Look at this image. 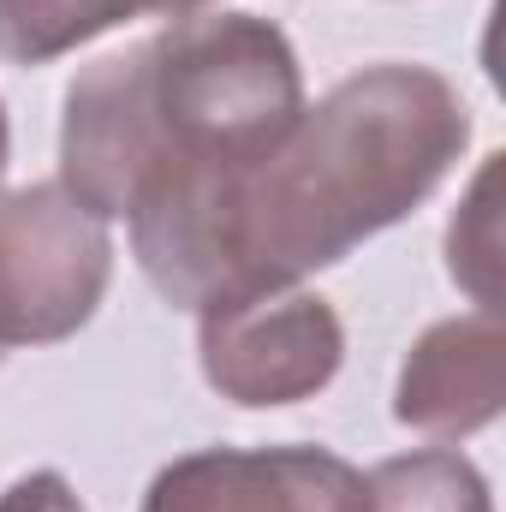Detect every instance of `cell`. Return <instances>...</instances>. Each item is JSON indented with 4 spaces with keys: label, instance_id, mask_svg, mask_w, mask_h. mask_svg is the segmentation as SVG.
Wrapping results in <instances>:
<instances>
[{
    "label": "cell",
    "instance_id": "obj_8",
    "mask_svg": "<svg viewBox=\"0 0 506 512\" xmlns=\"http://www.w3.org/2000/svg\"><path fill=\"white\" fill-rule=\"evenodd\" d=\"M358 512H495L483 471L453 447H417L381 459L358 483Z\"/></svg>",
    "mask_w": 506,
    "mask_h": 512
},
{
    "label": "cell",
    "instance_id": "obj_10",
    "mask_svg": "<svg viewBox=\"0 0 506 512\" xmlns=\"http://www.w3.org/2000/svg\"><path fill=\"white\" fill-rule=\"evenodd\" d=\"M0 512H84V507H78V495L60 471H30L0 495Z\"/></svg>",
    "mask_w": 506,
    "mask_h": 512
},
{
    "label": "cell",
    "instance_id": "obj_9",
    "mask_svg": "<svg viewBox=\"0 0 506 512\" xmlns=\"http://www.w3.org/2000/svg\"><path fill=\"white\" fill-rule=\"evenodd\" d=\"M495 197H501V155L483 161L465 209L447 227V268L477 298V310H501V209H495Z\"/></svg>",
    "mask_w": 506,
    "mask_h": 512
},
{
    "label": "cell",
    "instance_id": "obj_4",
    "mask_svg": "<svg viewBox=\"0 0 506 512\" xmlns=\"http://www.w3.org/2000/svg\"><path fill=\"white\" fill-rule=\"evenodd\" d=\"M203 376L233 405H292L334 382L346 328L328 298L298 286H262L197 310Z\"/></svg>",
    "mask_w": 506,
    "mask_h": 512
},
{
    "label": "cell",
    "instance_id": "obj_3",
    "mask_svg": "<svg viewBox=\"0 0 506 512\" xmlns=\"http://www.w3.org/2000/svg\"><path fill=\"white\" fill-rule=\"evenodd\" d=\"M114 274V239L60 179L0 197V346H54L78 334Z\"/></svg>",
    "mask_w": 506,
    "mask_h": 512
},
{
    "label": "cell",
    "instance_id": "obj_7",
    "mask_svg": "<svg viewBox=\"0 0 506 512\" xmlns=\"http://www.w3.org/2000/svg\"><path fill=\"white\" fill-rule=\"evenodd\" d=\"M209 6L215 0H0V54L18 66H42L126 18H143V12L185 18Z\"/></svg>",
    "mask_w": 506,
    "mask_h": 512
},
{
    "label": "cell",
    "instance_id": "obj_2",
    "mask_svg": "<svg viewBox=\"0 0 506 512\" xmlns=\"http://www.w3.org/2000/svg\"><path fill=\"white\" fill-rule=\"evenodd\" d=\"M292 42L256 12H185L66 90L60 185L102 221L209 197L298 126Z\"/></svg>",
    "mask_w": 506,
    "mask_h": 512
},
{
    "label": "cell",
    "instance_id": "obj_11",
    "mask_svg": "<svg viewBox=\"0 0 506 512\" xmlns=\"http://www.w3.org/2000/svg\"><path fill=\"white\" fill-rule=\"evenodd\" d=\"M0 173H6V108H0Z\"/></svg>",
    "mask_w": 506,
    "mask_h": 512
},
{
    "label": "cell",
    "instance_id": "obj_1",
    "mask_svg": "<svg viewBox=\"0 0 506 512\" xmlns=\"http://www.w3.org/2000/svg\"><path fill=\"white\" fill-rule=\"evenodd\" d=\"M465 96L429 66H370L298 114L233 185L131 215L149 286L179 310L292 286L411 215L465 155Z\"/></svg>",
    "mask_w": 506,
    "mask_h": 512
},
{
    "label": "cell",
    "instance_id": "obj_6",
    "mask_svg": "<svg viewBox=\"0 0 506 512\" xmlns=\"http://www.w3.org/2000/svg\"><path fill=\"white\" fill-rule=\"evenodd\" d=\"M506 399V328L501 310H477V316H453L435 322L405 370H399V393H393V417L417 435L435 441H459L477 435L483 423H495Z\"/></svg>",
    "mask_w": 506,
    "mask_h": 512
},
{
    "label": "cell",
    "instance_id": "obj_5",
    "mask_svg": "<svg viewBox=\"0 0 506 512\" xmlns=\"http://www.w3.org/2000/svg\"><path fill=\"white\" fill-rule=\"evenodd\" d=\"M358 483L322 447H203L149 483L143 512H358Z\"/></svg>",
    "mask_w": 506,
    "mask_h": 512
}]
</instances>
